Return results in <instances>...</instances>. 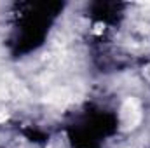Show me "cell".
Returning a JSON list of instances; mask_svg holds the SVG:
<instances>
[{
    "label": "cell",
    "instance_id": "1",
    "mask_svg": "<svg viewBox=\"0 0 150 148\" xmlns=\"http://www.w3.org/2000/svg\"><path fill=\"white\" fill-rule=\"evenodd\" d=\"M142 120V108L134 98H127L120 106V125L124 131L134 129Z\"/></svg>",
    "mask_w": 150,
    "mask_h": 148
}]
</instances>
